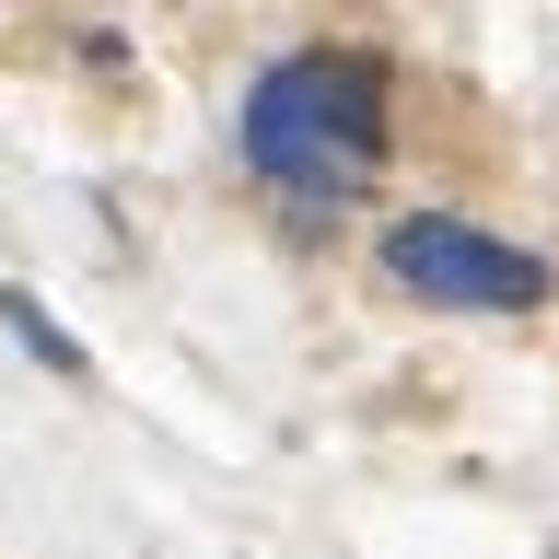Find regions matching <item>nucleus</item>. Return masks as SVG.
<instances>
[{
  "label": "nucleus",
  "instance_id": "1",
  "mask_svg": "<svg viewBox=\"0 0 559 559\" xmlns=\"http://www.w3.org/2000/svg\"><path fill=\"white\" fill-rule=\"evenodd\" d=\"M384 152H396V70L373 47H292L245 82L234 105V164L269 187L280 210H361Z\"/></svg>",
  "mask_w": 559,
  "mask_h": 559
},
{
  "label": "nucleus",
  "instance_id": "2",
  "mask_svg": "<svg viewBox=\"0 0 559 559\" xmlns=\"http://www.w3.org/2000/svg\"><path fill=\"white\" fill-rule=\"evenodd\" d=\"M373 280L408 292L431 314H536L559 292V269L513 234H478L466 210H396L373 234Z\"/></svg>",
  "mask_w": 559,
  "mask_h": 559
},
{
  "label": "nucleus",
  "instance_id": "3",
  "mask_svg": "<svg viewBox=\"0 0 559 559\" xmlns=\"http://www.w3.org/2000/svg\"><path fill=\"white\" fill-rule=\"evenodd\" d=\"M0 326H12V338H24V349H35V361H47V373H59V384H82V373H94V349L70 338V326H59V314H47V304H35L24 280H0Z\"/></svg>",
  "mask_w": 559,
  "mask_h": 559
}]
</instances>
